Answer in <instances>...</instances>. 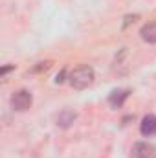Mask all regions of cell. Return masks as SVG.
<instances>
[{
	"instance_id": "6da1fadb",
	"label": "cell",
	"mask_w": 156,
	"mask_h": 158,
	"mask_svg": "<svg viewBox=\"0 0 156 158\" xmlns=\"http://www.w3.org/2000/svg\"><path fill=\"white\" fill-rule=\"evenodd\" d=\"M68 81L74 88L77 90H83L86 88L92 81H94V70L88 66V64H83V66H77L70 76H68Z\"/></svg>"
},
{
	"instance_id": "7a4b0ae2",
	"label": "cell",
	"mask_w": 156,
	"mask_h": 158,
	"mask_svg": "<svg viewBox=\"0 0 156 158\" xmlns=\"http://www.w3.org/2000/svg\"><path fill=\"white\" fill-rule=\"evenodd\" d=\"M31 94L28 92V90H18V92H15L13 96H11V107L15 109V110H18V112H24V110H28L30 107H31Z\"/></svg>"
},
{
	"instance_id": "3957f363",
	"label": "cell",
	"mask_w": 156,
	"mask_h": 158,
	"mask_svg": "<svg viewBox=\"0 0 156 158\" xmlns=\"http://www.w3.org/2000/svg\"><path fill=\"white\" fill-rule=\"evenodd\" d=\"M132 156L134 158H156V147L147 142H138L132 145Z\"/></svg>"
},
{
	"instance_id": "277c9868",
	"label": "cell",
	"mask_w": 156,
	"mask_h": 158,
	"mask_svg": "<svg viewBox=\"0 0 156 158\" xmlns=\"http://www.w3.org/2000/svg\"><path fill=\"white\" fill-rule=\"evenodd\" d=\"M140 131H142V134L143 136H154L156 134V116L153 114H147L145 118L142 119V127H140Z\"/></svg>"
},
{
	"instance_id": "5b68a950",
	"label": "cell",
	"mask_w": 156,
	"mask_h": 158,
	"mask_svg": "<svg viewBox=\"0 0 156 158\" xmlns=\"http://www.w3.org/2000/svg\"><path fill=\"white\" fill-rule=\"evenodd\" d=\"M127 98H129V90H114V92L109 96V105H110L112 109H119Z\"/></svg>"
},
{
	"instance_id": "8992f818",
	"label": "cell",
	"mask_w": 156,
	"mask_h": 158,
	"mask_svg": "<svg viewBox=\"0 0 156 158\" xmlns=\"http://www.w3.org/2000/svg\"><path fill=\"white\" fill-rule=\"evenodd\" d=\"M140 35H142V39L145 40V42L154 44L156 42V22H149V24H145V26L140 30Z\"/></svg>"
},
{
	"instance_id": "52a82bcc",
	"label": "cell",
	"mask_w": 156,
	"mask_h": 158,
	"mask_svg": "<svg viewBox=\"0 0 156 158\" xmlns=\"http://www.w3.org/2000/svg\"><path fill=\"white\" fill-rule=\"evenodd\" d=\"M74 119H76V112L70 110V109H64V110L57 116V125L66 129V127H70V125L74 123Z\"/></svg>"
},
{
	"instance_id": "ba28073f",
	"label": "cell",
	"mask_w": 156,
	"mask_h": 158,
	"mask_svg": "<svg viewBox=\"0 0 156 158\" xmlns=\"http://www.w3.org/2000/svg\"><path fill=\"white\" fill-rule=\"evenodd\" d=\"M51 66V63L50 61H46V63H39V66H35L33 68V72H42V70H48Z\"/></svg>"
},
{
	"instance_id": "9c48e42d",
	"label": "cell",
	"mask_w": 156,
	"mask_h": 158,
	"mask_svg": "<svg viewBox=\"0 0 156 158\" xmlns=\"http://www.w3.org/2000/svg\"><path fill=\"white\" fill-rule=\"evenodd\" d=\"M11 70H15V64H9V66H4L2 70H0V76H6L7 72H11Z\"/></svg>"
},
{
	"instance_id": "30bf717a",
	"label": "cell",
	"mask_w": 156,
	"mask_h": 158,
	"mask_svg": "<svg viewBox=\"0 0 156 158\" xmlns=\"http://www.w3.org/2000/svg\"><path fill=\"white\" fill-rule=\"evenodd\" d=\"M136 19H138V15H132V17H125V24H123V26H129L130 22H136Z\"/></svg>"
},
{
	"instance_id": "8fae6325",
	"label": "cell",
	"mask_w": 156,
	"mask_h": 158,
	"mask_svg": "<svg viewBox=\"0 0 156 158\" xmlns=\"http://www.w3.org/2000/svg\"><path fill=\"white\" fill-rule=\"evenodd\" d=\"M64 74H66V72H64V70H63V72H61V74H57V77H55V83H57V85H59V83H63V81H64Z\"/></svg>"
}]
</instances>
